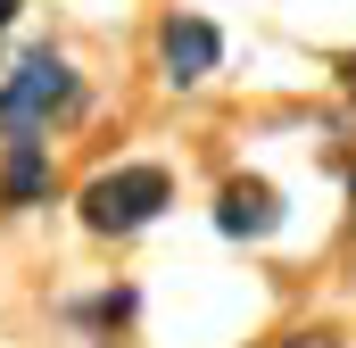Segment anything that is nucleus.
<instances>
[{"label": "nucleus", "mask_w": 356, "mask_h": 348, "mask_svg": "<svg viewBox=\"0 0 356 348\" xmlns=\"http://www.w3.org/2000/svg\"><path fill=\"white\" fill-rule=\"evenodd\" d=\"M158 207H166V174L158 166H116L99 182H83V224L91 232H141Z\"/></svg>", "instance_id": "nucleus-1"}, {"label": "nucleus", "mask_w": 356, "mask_h": 348, "mask_svg": "<svg viewBox=\"0 0 356 348\" xmlns=\"http://www.w3.org/2000/svg\"><path fill=\"white\" fill-rule=\"evenodd\" d=\"M75 100V75H67V58H50V50H33L8 84H0V133H17V141H33V125H50V108H67Z\"/></svg>", "instance_id": "nucleus-2"}, {"label": "nucleus", "mask_w": 356, "mask_h": 348, "mask_svg": "<svg viewBox=\"0 0 356 348\" xmlns=\"http://www.w3.org/2000/svg\"><path fill=\"white\" fill-rule=\"evenodd\" d=\"M158 58H166V75H175V84H199V75L224 58V42H216V25H199V17H166Z\"/></svg>", "instance_id": "nucleus-3"}, {"label": "nucleus", "mask_w": 356, "mask_h": 348, "mask_svg": "<svg viewBox=\"0 0 356 348\" xmlns=\"http://www.w3.org/2000/svg\"><path fill=\"white\" fill-rule=\"evenodd\" d=\"M216 224L232 232V241H257L282 224V199H273V182H224V199H216Z\"/></svg>", "instance_id": "nucleus-4"}, {"label": "nucleus", "mask_w": 356, "mask_h": 348, "mask_svg": "<svg viewBox=\"0 0 356 348\" xmlns=\"http://www.w3.org/2000/svg\"><path fill=\"white\" fill-rule=\"evenodd\" d=\"M42 191H50V158H42V141H8L0 199H8V207H25V199H42Z\"/></svg>", "instance_id": "nucleus-5"}, {"label": "nucleus", "mask_w": 356, "mask_h": 348, "mask_svg": "<svg viewBox=\"0 0 356 348\" xmlns=\"http://www.w3.org/2000/svg\"><path fill=\"white\" fill-rule=\"evenodd\" d=\"M75 315H83V324H124V315H133V290H108V299H91Z\"/></svg>", "instance_id": "nucleus-6"}, {"label": "nucleus", "mask_w": 356, "mask_h": 348, "mask_svg": "<svg viewBox=\"0 0 356 348\" xmlns=\"http://www.w3.org/2000/svg\"><path fill=\"white\" fill-rule=\"evenodd\" d=\"M273 348H340L332 332H298V340H273Z\"/></svg>", "instance_id": "nucleus-7"}, {"label": "nucleus", "mask_w": 356, "mask_h": 348, "mask_svg": "<svg viewBox=\"0 0 356 348\" xmlns=\"http://www.w3.org/2000/svg\"><path fill=\"white\" fill-rule=\"evenodd\" d=\"M340 84H348V91H356V50H348V58H340Z\"/></svg>", "instance_id": "nucleus-8"}, {"label": "nucleus", "mask_w": 356, "mask_h": 348, "mask_svg": "<svg viewBox=\"0 0 356 348\" xmlns=\"http://www.w3.org/2000/svg\"><path fill=\"white\" fill-rule=\"evenodd\" d=\"M8 17H17V0H0V25H8Z\"/></svg>", "instance_id": "nucleus-9"}]
</instances>
